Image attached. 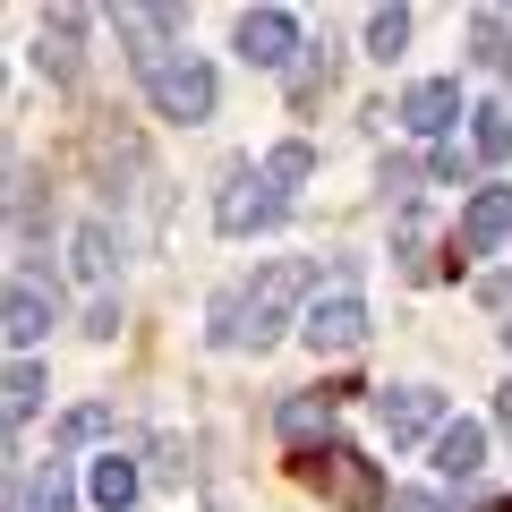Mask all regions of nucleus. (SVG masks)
Wrapping results in <instances>:
<instances>
[{
  "label": "nucleus",
  "mask_w": 512,
  "mask_h": 512,
  "mask_svg": "<svg viewBox=\"0 0 512 512\" xmlns=\"http://www.w3.org/2000/svg\"><path fill=\"white\" fill-rule=\"evenodd\" d=\"M299 333H308L316 359H342V350H359V342H367V299H359V282L342 274L333 291H316L308 316H299Z\"/></svg>",
  "instance_id": "obj_3"
},
{
  "label": "nucleus",
  "mask_w": 512,
  "mask_h": 512,
  "mask_svg": "<svg viewBox=\"0 0 512 512\" xmlns=\"http://www.w3.org/2000/svg\"><path fill=\"white\" fill-rule=\"evenodd\" d=\"M384 197L410 205V197H419V171H410V163H384Z\"/></svg>",
  "instance_id": "obj_28"
},
{
  "label": "nucleus",
  "mask_w": 512,
  "mask_h": 512,
  "mask_svg": "<svg viewBox=\"0 0 512 512\" xmlns=\"http://www.w3.org/2000/svg\"><path fill=\"white\" fill-rule=\"evenodd\" d=\"M393 512H453V504H444L436 487H402V495H393Z\"/></svg>",
  "instance_id": "obj_27"
},
{
  "label": "nucleus",
  "mask_w": 512,
  "mask_h": 512,
  "mask_svg": "<svg viewBox=\"0 0 512 512\" xmlns=\"http://www.w3.org/2000/svg\"><path fill=\"white\" fill-rule=\"evenodd\" d=\"M504 342H512V325H504Z\"/></svg>",
  "instance_id": "obj_34"
},
{
  "label": "nucleus",
  "mask_w": 512,
  "mask_h": 512,
  "mask_svg": "<svg viewBox=\"0 0 512 512\" xmlns=\"http://www.w3.org/2000/svg\"><path fill=\"white\" fill-rule=\"evenodd\" d=\"M274 419H282V436H291V444H308V453H316V436H333V393H325V402H316V393H291Z\"/></svg>",
  "instance_id": "obj_17"
},
{
  "label": "nucleus",
  "mask_w": 512,
  "mask_h": 512,
  "mask_svg": "<svg viewBox=\"0 0 512 512\" xmlns=\"http://www.w3.org/2000/svg\"><path fill=\"white\" fill-rule=\"evenodd\" d=\"M436 470H444V478L487 470V427H478V419H453V427L436 436Z\"/></svg>",
  "instance_id": "obj_15"
},
{
  "label": "nucleus",
  "mask_w": 512,
  "mask_h": 512,
  "mask_svg": "<svg viewBox=\"0 0 512 512\" xmlns=\"http://www.w3.org/2000/svg\"><path fill=\"white\" fill-rule=\"evenodd\" d=\"M171 35H180V9H120V43H128V60H137V69H171Z\"/></svg>",
  "instance_id": "obj_9"
},
{
  "label": "nucleus",
  "mask_w": 512,
  "mask_h": 512,
  "mask_svg": "<svg viewBox=\"0 0 512 512\" xmlns=\"http://www.w3.org/2000/svg\"><path fill=\"white\" fill-rule=\"evenodd\" d=\"M188 478V453H180V436H163L154 444V487H180Z\"/></svg>",
  "instance_id": "obj_26"
},
{
  "label": "nucleus",
  "mask_w": 512,
  "mask_h": 512,
  "mask_svg": "<svg viewBox=\"0 0 512 512\" xmlns=\"http://www.w3.org/2000/svg\"><path fill=\"white\" fill-rule=\"evenodd\" d=\"M495 419H504V436H512V384H504V393H495Z\"/></svg>",
  "instance_id": "obj_31"
},
{
  "label": "nucleus",
  "mask_w": 512,
  "mask_h": 512,
  "mask_svg": "<svg viewBox=\"0 0 512 512\" xmlns=\"http://www.w3.org/2000/svg\"><path fill=\"white\" fill-rule=\"evenodd\" d=\"M239 325H248V291H222V299H214V342L239 350Z\"/></svg>",
  "instance_id": "obj_24"
},
{
  "label": "nucleus",
  "mask_w": 512,
  "mask_h": 512,
  "mask_svg": "<svg viewBox=\"0 0 512 512\" xmlns=\"http://www.w3.org/2000/svg\"><path fill=\"white\" fill-rule=\"evenodd\" d=\"M512 239V188H478L470 205H461V231H453V265H470V256H495Z\"/></svg>",
  "instance_id": "obj_7"
},
{
  "label": "nucleus",
  "mask_w": 512,
  "mask_h": 512,
  "mask_svg": "<svg viewBox=\"0 0 512 512\" xmlns=\"http://www.w3.org/2000/svg\"><path fill=\"white\" fill-rule=\"evenodd\" d=\"M376 419H384V436L393 444H419V436H444V393L436 384H402V393H376Z\"/></svg>",
  "instance_id": "obj_8"
},
{
  "label": "nucleus",
  "mask_w": 512,
  "mask_h": 512,
  "mask_svg": "<svg viewBox=\"0 0 512 512\" xmlns=\"http://www.w3.org/2000/svg\"><path fill=\"white\" fill-rule=\"evenodd\" d=\"M308 171H316V146H299V137H291V146H274V154H265V180H274V188H299Z\"/></svg>",
  "instance_id": "obj_21"
},
{
  "label": "nucleus",
  "mask_w": 512,
  "mask_h": 512,
  "mask_svg": "<svg viewBox=\"0 0 512 512\" xmlns=\"http://www.w3.org/2000/svg\"><path fill=\"white\" fill-rule=\"evenodd\" d=\"M461 120V86L453 77H419V86L402 94V128H419V137H453Z\"/></svg>",
  "instance_id": "obj_10"
},
{
  "label": "nucleus",
  "mask_w": 512,
  "mask_h": 512,
  "mask_svg": "<svg viewBox=\"0 0 512 512\" xmlns=\"http://www.w3.org/2000/svg\"><path fill=\"white\" fill-rule=\"evenodd\" d=\"M86 333H94V342H111V333H120V308H111V299H94V316H86Z\"/></svg>",
  "instance_id": "obj_30"
},
{
  "label": "nucleus",
  "mask_w": 512,
  "mask_h": 512,
  "mask_svg": "<svg viewBox=\"0 0 512 512\" xmlns=\"http://www.w3.org/2000/svg\"><path fill=\"white\" fill-rule=\"evenodd\" d=\"M146 94H154V111H163V120H214V69H205V60H171V69H154L146 77Z\"/></svg>",
  "instance_id": "obj_5"
},
{
  "label": "nucleus",
  "mask_w": 512,
  "mask_h": 512,
  "mask_svg": "<svg viewBox=\"0 0 512 512\" xmlns=\"http://www.w3.org/2000/svg\"><path fill=\"white\" fill-rule=\"evenodd\" d=\"M9 512H77V478H69V461H43V470H26L18 495H9Z\"/></svg>",
  "instance_id": "obj_11"
},
{
  "label": "nucleus",
  "mask_w": 512,
  "mask_h": 512,
  "mask_svg": "<svg viewBox=\"0 0 512 512\" xmlns=\"http://www.w3.org/2000/svg\"><path fill=\"white\" fill-rule=\"evenodd\" d=\"M410 43V9H376V18H367V52L376 60H393Z\"/></svg>",
  "instance_id": "obj_22"
},
{
  "label": "nucleus",
  "mask_w": 512,
  "mask_h": 512,
  "mask_svg": "<svg viewBox=\"0 0 512 512\" xmlns=\"http://www.w3.org/2000/svg\"><path fill=\"white\" fill-rule=\"evenodd\" d=\"M308 282H316L308 256H282V265H265V274H256V291H248V333H239V350H274V342H282V316L308 299Z\"/></svg>",
  "instance_id": "obj_2"
},
{
  "label": "nucleus",
  "mask_w": 512,
  "mask_h": 512,
  "mask_svg": "<svg viewBox=\"0 0 512 512\" xmlns=\"http://www.w3.org/2000/svg\"><path fill=\"white\" fill-rule=\"evenodd\" d=\"M69 248H77V274H86V282H111V265H120V256H111V231H103V222H77Z\"/></svg>",
  "instance_id": "obj_19"
},
{
  "label": "nucleus",
  "mask_w": 512,
  "mask_h": 512,
  "mask_svg": "<svg viewBox=\"0 0 512 512\" xmlns=\"http://www.w3.org/2000/svg\"><path fill=\"white\" fill-rule=\"evenodd\" d=\"M487 512H512V504H487Z\"/></svg>",
  "instance_id": "obj_32"
},
{
  "label": "nucleus",
  "mask_w": 512,
  "mask_h": 512,
  "mask_svg": "<svg viewBox=\"0 0 512 512\" xmlns=\"http://www.w3.org/2000/svg\"><path fill=\"white\" fill-rule=\"evenodd\" d=\"M231 43H239V60H248V69H291V60L308 52V43H299V18H291V9H248Z\"/></svg>",
  "instance_id": "obj_6"
},
{
  "label": "nucleus",
  "mask_w": 512,
  "mask_h": 512,
  "mask_svg": "<svg viewBox=\"0 0 512 512\" xmlns=\"http://www.w3.org/2000/svg\"><path fill=\"white\" fill-rule=\"evenodd\" d=\"M461 171H470V154H461V137H444L436 146V180H461Z\"/></svg>",
  "instance_id": "obj_29"
},
{
  "label": "nucleus",
  "mask_w": 512,
  "mask_h": 512,
  "mask_svg": "<svg viewBox=\"0 0 512 512\" xmlns=\"http://www.w3.org/2000/svg\"><path fill=\"white\" fill-rule=\"evenodd\" d=\"M137 487H146V470H137L128 453H103V461H94V478H86V495L103 512H128V504H137Z\"/></svg>",
  "instance_id": "obj_13"
},
{
  "label": "nucleus",
  "mask_w": 512,
  "mask_h": 512,
  "mask_svg": "<svg viewBox=\"0 0 512 512\" xmlns=\"http://www.w3.org/2000/svg\"><path fill=\"white\" fill-rule=\"evenodd\" d=\"M470 60L478 69H512V9H478L470 18Z\"/></svg>",
  "instance_id": "obj_16"
},
{
  "label": "nucleus",
  "mask_w": 512,
  "mask_h": 512,
  "mask_svg": "<svg viewBox=\"0 0 512 512\" xmlns=\"http://www.w3.org/2000/svg\"><path fill=\"white\" fill-rule=\"evenodd\" d=\"M470 154H478V163H504V154H512V103H478L470 111Z\"/></svg>",
  "instance_id": "obj_18"
},
{
  "label": "nucleus",
  "mask_w": 512,
  "mask_h": 512,
  "mask_svg": "<svg viewBox=\"0 0 512 512\" xmlns=\"http://www.w3.org/2000/svg\"><path fill=\"white\" fill-rule=\"evenodd\" d=\"M214 512H231V504H214Z\"/></svg>",
  "instance_id": "obj_33"
},
{
  "label": "nucleus",
  "mask_w": 512,
  "mask_h": 512,
  "mask_svg": "<svg viewBox=\"0 0 512 512\" xmlns=\"http://www.w3.org/2000/svg\"><path fill=\"white\" fill-rule=\"evenodd\" d=\"M299 478H308L325 504H342V512H376V504H384L376 461L350 453V444H316V453H299Z\"/></svg>",
  "instance_id": "obj_1"
},
{
  "label": "nucleus",
  "mask_w": 512,
  "mask_h": 512,
  "mask_svg": "<svg viewBox=\"0 0 512 512\" xmlns=\"http://www.w3.org/2000/svg\"><path fill=\"white\" fill-rule=\"evenodd\" d=\"M35 410H43V367L18 359V367H9V427H26Z\"/></svg>",
  "instance_id": "obj_20"
},
{
  "label": "nucleus",
  "mask_w": 512,
  "mask_h": 512,
  "mask_svg": "<svg viewBox=\"0 0 512 512\" xmlns=\"http://www.w3.org/2000/svg\"><path fill=\"white\" fill-rule=\"evenodd\" d=\"M0 333H9V342H43V333H52V291H43V282H9V308H0Z\"/></svg>",
  "instance_id": "obj_12"
},
{
  "label": "nucleus",
  "mask_w": 512,
  "mask_h": 512,
  "mask_svg": "<svg viewBox=\"0 0 512 512\" xmlns=\"http://www.w3.org/2000/svg\"><path fill=\"white\" fill-rule=\"evenodd\" d=\"M77 26H86V9H52V26H43V77H60V86H77Z\"/></svg>",
  "instance_id": "obj_14"
},
{
  "label": "nucleus",
  "mask_w": 512,
  "mask_h": 512,
  "mask_svg": "<svg viewBox=\"0 0 512 512\" xmlns=\"http://www.w3.org/2000/svg\"><path fill=\"white\" fill-rule=\"evenodd\" d=\"M103 427H111V410H103V402H86V410H69V419H60V444H94Z\"/></svg>",
  "instance_id": "obj_25"
},
{
  "label": "nucleus",
  "mask_w": 512,
  "mask_h": 512,
  "mask_svg": "<svg viewBox=\"0 0 512 512\" xmlns=\"http://www.w3.org/2000/svg\"><path fill=\"white\" fill-rule=\"evenodd\" d=\"M325 77H333V43H308V60L291 69V94H299V103H316V86H325Z\"/></svg>",
  "instance_id": "obj_23"
},
{
  "label": "nucleus",
  "mask_w": 512,
  "mask_h": 512,
  "mask_svg": "<svg viewBox=\"0 0 512 512\" xmlns=\"http://www.w3.org/2000/svg\"><path fill=\"white\" fill-rule=\"evenodd\" d=\"M214 222H222L231 239H248V231H274V222H282V188L265 180V171L231 163V171H222V197H214Z\"/></svg>",
  "instance_id": "obj_4"
}]
</instances>
